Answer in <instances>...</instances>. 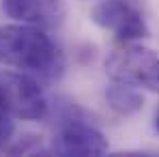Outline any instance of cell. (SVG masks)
Here are the masks:
<instances>
[{
  "mask_svg": "<svg viewBox=\"0 0 159 157\" xmlns=\"http://www.w3.org/2000/svg\"><path fill=\"white\" fill-rule=\"evenodd\" d=\"M0 65L56 80L62 76L65 58L43 28L17 22L0 26Z\"/></svg>",
  "mask_w": 159,
  "mask_h": 157,
  "instance_id": "cell-1",
  "label": "cell"
},
{
  "mask_svg": "<svg viewBox=\"0 0 159 157\" xmlns=\"http://www.w3.org/2000/svg\"><path fill=\"white\" fill-rule=\"evenodd\" d=\"M106 73L112 80L127 82L135 88L159 93V52L127 43L106 58Z\"/></svg>",
  "mask_w": 159,
  "mask_h": 157,
  "instance_id": "cell-2",
  "label": "cell"
},
{
  "mask_svg": "<svg viewBox=\"0 0 159 157\" xmlns=\"http://www.w3.org/2000/svg\"><path fill=\"white\" fill-rule=\"evenodd\" d=\"M0 101L13 118L41 121L48 114V97L39 82L24 71L0 73Z\"/></svg>",
  "mask_w": 159,
  "mask_h": 157,
  "instance_id": "cell-3",
  "label": "cell"
},
{
  "mask_svg": "<svg viewBox=\"0 0 159 157\" xmlns=\"http://www.w3.org/2000/svg\"><path fill=\"white\" fill-rule=\"evenodd\" d=\"M90 20L103 30H110L118 41L135 43L151 32L142 13L127 0H101L90 9Z\"/></svg>",
  "mask_w": 159,
  "mask_h": 157,
  "instance_id": "cell-4",
  "label": "cell"
},
{
  "mask_svg": "<svg viewBox=\"0 0 159 157\" xmlns=\"http://www.w3.org/2000/svg\"><path fill=\"white\" fill-rule=\"evenodd\" d=\"M56 127H58V131L54 136L52 151L58 155L97 157L107 153V149H110L103 131L97 129L88 118L62 121Z\"/></svg>",
  "mask_w": 159,
  "mask_h": 157,
  "instance_id": "cell-5",
  "label": "cell"
},
{
  "mask_svg": "<svg viewBox=\"0 0 159 157\" xmlns=\"http://www.w3.org/2000/svg\"><path fill=\"white\" fill-rule=\"evenodd\" d=\"M7 17L37 28H58L67 17L65 0H2Z\"/></svg>",
  "mask_w": 159,
  "mask_h": 157,
  "instance_id": "cell-6",
  "label": "cell"
},
{
  "mask_svg": "<svg viewBox=\"0 0 159 157\" xmlns=\"http://www.w3.org/2000/svg\"><path fill=\"white\" fill-rule=\"evenodd\" d=\"M106 101L120 116H131L144 108L142 93L135 86L127 82H118V80H112V84L106 88Z\"/></svg>",
  "mask_w": 159,
  "mask_h": 157,
  "instance_id": "cell-7",
  "label": "cell"
},
{
  "mask_svg": "<svg viewBox=\"0 0 159 157\" xmlns=\"http://www.w3.org/2000/svg\"><path fill=\"white\" fill-rule=\"evenodd\" d=\"M13 133H15V123H13V116L7 112V108L0 101V149H4L11 140H13Z\"/></svg>",
  "mask_w": 159,
  "mask_h": 157,
  "instance_id": "cell-8",
  "label": "cell"
},
{
  "mask_svg": "<svg viewBox=\"0 0 159 157\" xmlns=\"http://www.w3.org/2000/svg\"><path fill=\"white\" fill-rule=\"evenodd\" d=\"M41 144H43L41 136H37V133H26V136H24L22 140H17L13 146H7V151H9V153H34V151L41 149Z\"/></svg>",
  "mask_w": 159,
  "mask_h": 157,
  "instance_id": "cell-9",
  "label": "cell"
},
{
  "mask_svg": "<svg viewBox=\"0 0 159 157\" xmlns=\"http://www.w3.org/2000/svg\"><path fill=\"white\" fill-rule=\"evenodd\" d=\"M155 129L159 133V108H157V112H155Z\"/></svg>",
  "mask_w": 159,
  "mask_h": 157,
  "instance_id": "cell-10",
  "label": "cell"
}]
</instances>
